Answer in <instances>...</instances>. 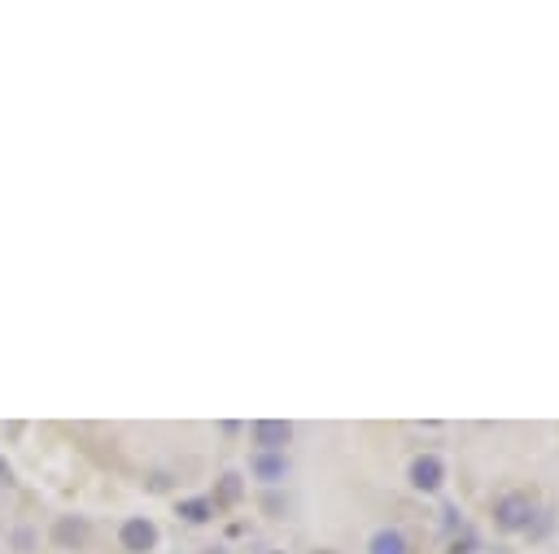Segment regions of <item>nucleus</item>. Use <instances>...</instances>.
<instances>
[{
	"mask_svg": "<svg viewBox=\"0 0 559 554\" xmlns=\"http://www.w3.org/2000/svg\"><path fill=\"white\" fill-rule=\"evenodd\" d=\"M533 515H538V502L520 489H507V493L494 498V528L498 533H525V528L533 524Z\"/></svg>",
	"mask_w": 559,
	"mask_h": 554,
	"instance_id": "nucleus-1",
	"label": "nucleus"
},
{
	"mask_svg": "<svg viewBox=\"0 0 559 554\" xmlns=\"http://www.w3.org/2000/svg\"><path fill=\"white\" fill-rule=\"evenodd\" d=\"M118 546L127 554H149L158 550V524L145 520V515H132V520L118 524Z\"/></svg>",
	"mask_w": 559,
	"mask_h": 554,
	"instance_id": "nucleus-2",
	"label": "nucleus"
},
{
	"mask_svg": "<svg viewBox=\"0 0 559 554\" xmlns=\"http://www.w3.org/2000/svg\"><path fill=\"white\" fill-rule=\"evenodd\" d=\"M249 437H254L258 454H284V445L293 441V424L289 419H254Z\"/></svg>",
	"mask_w": 559,
	"mask_h": 554,
	"instance_id": "nucleus-3",
	"label": "nucleus"
},
{
	"mask_svg": "<svg viewBox=\"0 0 559 554\" xmlns=\"http://www.w3.org/2000/svg\"><path fill=\"white\" fill-rule=\"evenodd\" d=\"M407 480H411V489H420V493H437L446 485V463L437 459V454H415L407 467Z\"/></svg>",
	"mask_w": 559,
	"mask_h": 554,
	"instance_id": "nucleus-4",
	"label": "nucleus"
},
{
	"mask_svg": "<svg viewBox=\"0 0 559 554\" xmlns=\"http://www.w3.org/2000/svg\"><path fill=\"white\" fill-rule=\"evenodd\" d=\"M53 546L57 550H83L92 541V524L83 520V515H57L53 528H49Z\"/></svg>",
	"mask_w": 559,
	"mask_h": 554,
	"instance_id": "nucleus-5",
	"label": "nucleus"
},
{
	"mask_svg": "<svg viewBox=\"0 0 559 554\" xmlns=\"http://www.w3.org/2000/svg\"><path fill=\"white\" fill-rule=\"evenodd\" d=\"M249 476L263 480V485H280V480H289V459L284 454H254L249 459Z\"/></svg>",
	"mask_w": 559,
	"mask_h": 554,
	"instance_id": "nucleus-6",
	"label": "nucleus"
},
{
	"mask_svg": "<svg viewBox=\"0 0 559 554\" xmlns=\"http://www.w3.org/2000/svg\"><path fill=\"white\" fill-rule=\"evenodd\" d=\"M367 554H407V537L398 533V528H380L367 541Z\"/></svg>",
	"mask_w": 559,
	"mask_h": 554,
	"instance_id": "nucleus-7",
	"label": "nucleus"
},
{
	"mask_svg": "<svg viewBox=\"0 0 559 554\" xmlns=\"http://www.w3.org/2000/svg\"><path fill=\"white\" fill-rule=\"evenodd\" d=\"M241 493H245V480L241 476H236V472H228V476H223L219 480V493H214V511H219V507H236V502H241Z\"/></svg>",
	"mask_w": 559,
	"mask_h": 554,
	"instance_id": "nucleus-8",
	"label": "nucleus"
},
{
	"mask_svg": "<svg viewBox=\"0 0 559 554\" xmlns=\"http://www.w3.org/2000/svg\"><path fill=\"white\" fill-rule=\"evenodd\" d=\"M180 515H184L188 524H206L210 515H214V502L210 498H184L180 502Z\"/></svg>",
	"mask_w": 559,
	"mask_h": 554,
	"instance_id": "nucleus-9",
	"label": "nucleus"
},
{
	"mask_svg": "<svg viewBox=\"0 0 559 554\" xmlns=\"http://www.w3.org/2000/svg\"><path fill=\"white\" fill-rule=\"evenodd\" d=\"M9 480H14V472H9V463L0 459V485H9Z\"/></svg>",
	"mask_w": 559,
	"mask_h": 554,
	"instance_id": "nucleus-10",
	"label": "nucleus"
},
{
	"mask_svg": "<svg viewBox=\"0 0 559 554\" xmlns=\"http://www.w3.org/2000/svg\"><path fill=\"white\" fill-rule=\"evenodd\" d=\"M210 554H223V546H210Z\"/></svg>",
	"mask_w": 559,
	"mask_h": 554,
	"instance_id": "nucleus-11",
	"label": "nucleus"
},
{
	"mask_svg": "<svg viewBox=\"0 0 559 554\" xmlns=\"http://www.w3.org/2000/svg\"><path fill=\"white\" fill-rule=\"evenodd\" d=\"M311 554H337V550H311Z\"/></svg>",
	"mask_w": 559,
	"mask_h": 554,
	"instance_id": "nucleus-12",
	"label": "nucleus"
}]
</instances>
